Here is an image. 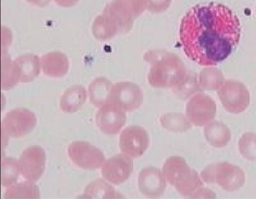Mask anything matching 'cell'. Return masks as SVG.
<instances>
[{
	"mask_svg": "<svg viewBox=\"0 0 256 199\" xmlns=\"http://www.w3.org/2000/svg\"><path fill=\"white\" fill-rule=\"evenodd\" d=\"M216 105L209 97L200 95L194 97L188 103L186 115L195 126H202L214 118Z\"/></svg>",
	"mask_w": 256,
	"mask_h": 199,
	"instance_id": "obj_10",
	"label": "cell"
},
{
	"mask_svg": "<svg viewBox=\"0 0 256 199\" xmlns=\"http://www.w3.org/2000/svg\"><path fill=\"white\" fill-rule=\"evenodd\" d=\"M86 99V88L80 85H73L67 89L62 95L60 107L65 113H74L81 108Z\"/></svg>",
	"mask_w": 256,
	"mask_h": 199,
	"instance_id": "obj_15",
	"label": "cell"
},
{
	"mask_svg": "<svg viewBox=\"0 0 256 199\" xmlns=\"http://www.w3.org/2000/svg\"><path fill=\"white\" fill-rule=\"evenodd\" d=\"M218 95L224 109L230 113H240L249 105L248 92L242 86H226L218 92Z\"/></svg>",
	"mask_w": 256,
	"mask_h": 199,
	"instance_id": "obj_12",
	"label": "cell"
},
{
	"mask_svg": "<svg viewBox=\"0 0 256 199\" xmlns=\"http://www.w3.org/2000/svg\"><path fill=\"white\" fill-rule=\"evenodd\" d=\"M36 115L27 108H18L8 112L1 122V137L4 147L10 137L18 138L32 131L36 125Z\"/></svg>",
	"mask_w": 256,
	"mask_h": 199,
	"instance_id": "obj_4",
	"label": "cell"
},
{
	"mask_svg": "<svg viewBox=\"0 0 256 199\" xmlns=\"http://www.w3.org/2000/svg\"><path fill=\"white\" fill-rule=\"evenodd\" d=\"M126 117L124 111L112 103L102 106L96 116V122L104 134L114 135L124 125Z\"/></svg>",
	"mask_w": 256,
	"mask_h": 199,
	"instance_id": "obj_9",
	"label": "cell"
},
{
	"mask_svg": "<svg viewBox=\"0 0 256 199\" xmlns=\"http://www.w3.org/2000/svg\"><path fill=\"white\" fill-rule=\"evenodd\" d=\"M40 62L43 73L51 77H64L68 71V57L60 51L50 52L42 56Z\"/></svg>",
	"mask_w": 256,
	"mask_h": 199,
	"instance_id": "obj_14",
	"label": "cell"
},
{
	"mask_svg": "<svg viewBox=\"0 0 256 199\" xmlns=\"http://www.w3.org/2000/svg\"><path fill=\"white\" fill-rule=\"evenodd\" d=\"M5 198H39L40 191L38 186L34 182L27 181L15 183L8 186L4 193Z\"/></svg>",
	"mask_w": 256,
	"mask_h": 199,
	"instance_id": "obj_21",
	"label": "cell"
},
{
	"mask_svg": "<svg viewBox=\"0 0 256 199\" xmlns=\"http://www.w3.org/2000/svg\"><path fill=\"white\" fill-rule=\"evenodd\" d=\"M68 152L72 162L85 169L94 170L100 168L105 159L100 149L84 141L72 142L69 145Z\"/></svg>",
	"mask_w": 256,
	"mask_h": 199,
	"instance_id": "obj_5",
	"label": "cell"
},
{
	"mask_svg": "<svg viewBox=\"0 0 256 199\" xmlns=\"http://www.w3.org/2000/svg\"><path fill=\"white\" fill-rule=\"evenodd\" d=\"M29 3L39 7H44L48 5L51 0H26Z\"/></svg>",
	"mask_w": 256,
	"mask_h": 199,
	"instance_id": "obj_26",
	"label": "cell"
},
{
	"mask_svg": "<svg viewBox=\"0 0 256 199\" xmlns=\"http://www.w3.org/2000/svg\"><path fill=\"white\" fill-rule=\"evenodd\" d=\"M163 174L166 180L185 197L194 198L204 184L197 172L180 156H171L164 164Z\"/></svg>",
	"mask_w": 256,
	"mask_h": 199,
	"instance_id": "obj_2",
	"label": "cell"
},
{
	"mask_svg": "<svg viewBox=\"0 0 256 199\" xmlns=\"http://www.w3.org/2000/svg\"><path fill=\"white\" fill-rule=\"evenodd\" d=\"M162 126L174 132H184L192 127L190 122L182 113L171 112L164 114L160 118Z\"/></svg>",
	"mask_w": 256,
	"mask_h": 199,
	"instance_id": "obj_22",
	"label": "cell"
},
{
	"mask_svg": "<svg viewBox=\"0 0 256 199\" xmlns=\"http://www.w3.org/2000/svg\"><path fill=\"white\" fill-rule=\"evenodd\" d=\"M110 83L102 78L94 80L88 86L90 103L96 108L108 103L110 99Z\"/></svg>",
	"mask_w": 256,
	"mask_h": 199,
	"instance_id": "obj_20",
	"label": "cell"
},
{
	"mask_svg": "<svg viewBox=\"0 0 256 199\" xmlns=\"http://www.w3.org/2000/svg\"><path fill=\"white\" fill-rule=\"evenodd\" d=\"M19 82L20 76L14 61L6 50L1 52V83L2 90H8L12 88Z\"/></svg>",
	"mask_w": 256,
	"mask_h": 199,
	"instance_id": "obj_18",
	"label": "cell"
},
{
	"mask_svg": "<svg viewBox=\"0 0 256 199\" xmlns=\"http://www.w3.org/2000/svg\"><path fill=\"white\" fill-rule=\"evenodd\" d=\"M110 101L124 111L131 112L142 104V94L136 87L116 85L112 91Z\"/></svg>",
	"mask_w": 256,
	"mask_h": 199,
	"instance_id": "obj_13",
	"label": "cell"
},
{
	"mask_svg": "<svg viewBox=\"0 0 256 199\" xmlns=\"http://www.w3.org/2000/svg\"><path fill=\"white\" fill-rule=\"evenodd\" d=\"M80 0H54L60 6L64 8H70L76 5Z\"/></svg>",
	"mask_w": 256,
	"mask_h": 199,
	"instance_id": "obj_25",
	"label": "cell"
},
{
	"mask_svg": "<svg viewBox=\"0 0 256 199\" xmlns=\"http://www.w3.org/2000/svg\"><path fill=\"white\" fill-rule=\"evenodd\" d=\"M20 76V82L28 83L36 78L40 72L39 57L34 54H26L18 56L14 60Z\"/></svg>",
	"mask_w": 256,
	"mask_h": 199,
	"instance_id": "obj_16",
	"label": "cell"
},
{
	"mask_svg": "<svg viewBox=\"0 0 256 199\" xmlns=\"http://www.w3.org/2000/svg\"><path fill=\"white\" fill-rule=\"evenodd\" d=\"M238 17L220 4L197 5L182 19L180 38L186 56L198 64L215 66L226 60L239 44Z\"/></svg>",
	"mask_w": 256,
	"mask_h": 199,
	"instance_id": "obj_1",
	"label": "cell"
},
{
	"mask_svg": "<svg viewBox=\"0 0 256 199\" xmlns=\"http://www.w3.org/2000/svg\"><path fill=\"white\" fill-rule=\"evenodd\" d=\"M164 174L158 168L148 166L138 175V188L141 193L148 197H158L164 192L166 186Z\"/></svg>",
	"mask_w": 256,
	"mask_h": 199,
	"instance_id": "obj_11",
	"label": "cell"
},
{
	"mask_svg": "<svg viewBox=\"0 0 256 199\" xmlns=\"http://www.w3.org/2000/svg\"><path fill=\"white\" fill-rule=\"evenodd\" d=\"M238 148L241 155L246 159L256 160V134L244 133L239 139Z\"/></svg>",
	"mask_w": 256,
	"mask_h": 199,
	"instance_id": "obj_24",
	"label": "cell"
},
{
	"mask_svg": "<svg viewBox=\"0 0 256 199\" xmlns=\"http://www.w3.org/2000/svg\"><path fill=\"white\" fill-rule=\"evenodd\" d=\"M200 175L206 183L217 184L228 192L238 190L245 182V174L242 169L226 162L209 164L204 168Z\"/></svg>",
	"mask_w": 256,
	"mask_h": 199,
	"instance_id": "obj_3",
	"label": "cell"
},
{
	"mask_svg": "<svg viewBox=\"0 0 256 199\" xmlns=\"http://www.w3.org/2000/svg\"><path fill=\"white\" fill-rule=\"evenodd\" d=\"M132 171L133 160L125 154H116L106 159L102 167V177L116 185L126 181Z\"/></svg>",
	"mask_w": 256,
	"mask_h": 199,
	"instance_id": "obj_8",
	"label": "cell"
},
{
	"mask_svg": "<svg viewBox=\"0 0 256 199\" xmlns=\"http://www.w3.org/2000/svg\"><path fill=\"white\" fill-rule=\"evenodd\" d=\"M18 161L22 175L28 180L36 181L42 176L45 169V151L40 146H30L22 152Z\"/></svg>",
	"mask_w": 256,
	"mask_h": 199,
	"instance_id": "obj_7",
	"label": "cell"
},
{
	"mask_svg": "<svg viewBox=\"0 0 256 199\" xmlns=\"http://www.w3.org/2000/svg\"><path fill=\"white\" fill-rule=\"evenodd\" d=\"M82 197L84 198H123L122 194L102 178L90 182L86 186Z\"/></svg>",
	"mask_w": 256,
	"mask_h": 199,
	"instance_id": "obj_19",
	"label": "cell"
},
{
	"mask_svg": "<svg viewBox=\"0 0 256 199\" xmlns=\"http://www.w3.org/2000/svg\"><path fill=\"white\" fill-rule=\"evenodd\" d=\"M204 134L207 141L216 147L226 146L231 138L230 129L222 121L210 122L204 127Z\"/></svg>",
	"mask_w": 256,
	"mask_h": 199,
	"instance_id": "obj_17",
	"label": "cell"
},
{
	"mask_svg": "<svg viewBox=\"0 0 256 199\" xmlns=\"http://www.w3.org/2000/svg\"><path fill=\"white\" fill-rule=\"evenodd\" d=\"M1 184L8 187L16 182L20 172L19 161L11 157H2Z\"/></svg>",
	"mask_w": 256,
	"mask_h": 199,
	"instance_id": "obj_23",
	"label": "cell"
},
{
	"mask_svg": "<svg viewBox=\"0 0 256 199\" xmlns=\"http://www.w3.org/2000/svg\"><path fill=\"white\" fill-rule=\"evenodd\" d=\"M150 145V138L142 127L131 125L124 129L120 135V147L124 154L136 158L142 155Z\"/></svg>",
	"mask_w": 256,
	"mask_h": 199,
	"instance_id": "obj_6",
	"label": "cell"
}]
</instances>
